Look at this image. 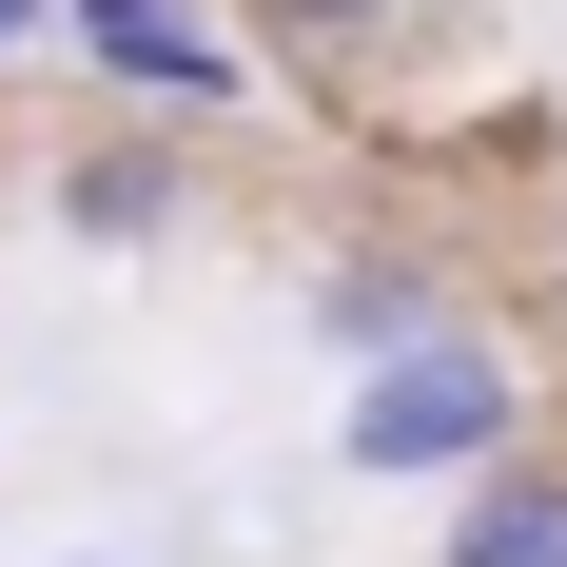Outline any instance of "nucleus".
<instances>
[{
    "label": "nucleus",
    "instance_id": "7",
    "mask_svg": "<svg viewBox=\"0 0 567 567\" xmlns=\"http://www.w3.org/2000/svg\"><path fill=\"white\" fill-rule=\"evenodd\" d=\"M20 59H59V0H0V79H20Z\"/></svg>",
    "mask_w": 567,
    "mask_h": 567
},
{
    "label": "nucleus",
    "instance_id": "6",
    "mask_svg": "<svg viewBox=\"0 0 567 567\" xmlns=\"http://www.w3.org/2000/svg\"><path fill=\"white\" fill-rule=\"evenodd\" d=\"M255 20V59H293V79H392V59H431L470 20V0H235Z\"/></svg>",
    "mask_w": 567,
    "mask_h": 567
},
{
    "label": "nucleus",
    "instance_id": "9",
    "mask_svg": "<svg viewBox=\"0 0 567 567\" xmlns=\"http://www.w3.org/2000/svg\"><path fill=\"white\" fill-rule=\"evenodd\" d=\"M548 333H567V255H548Z\"/></svg>",
    "mask_w": 567,
    "mask_h": 567
},
{
    "label": "nucleus",
    "instance_id": "5",
    "mask_svg": "<svg viewBox=\"0 0 567 567\" xmlns=\"http://www.w3.org/2000/svg\"><path fill=\"white\" fill-rule=\"evenodd\" d=\"M431 567H567V431H528V451H489L431 509Z\"/></svg>",
    "mask_w": 567,
    "mask_h": 567
},
{
    "label": "nucleus",
    "instance_id": "1",
    "mask_svg": "<svg viewBox=\"0 0 567 567\" xmlns=\"http://www.w3.org/2000/svg\"><path fill=\"white\" fill-rule=\"evenodd\" d=\"M528 431H548V372H528L509 313H451V333L333 372V470H352V489H411V509H451L470 470L528 451Z\"/></svg>",
    "mask_w": 567,
    "mask_h": 567
},
{
    "label": "nucleus",
    "instance_id": "8",
    "mask_svg": "<svg viewBox=\"0 0 567 567\" xmlns=\"http://www.w3.org/2000/svg\"><path fill=\"white\" fill-rule=\"evenodd\" d=\"M40 567H137V548H40Z\"/></svg>",
    "mask_w": 567,
    "mask_h": 567
},
{
    "label": "nucleus",
    "instance_id": "4",
    "mask_svg": "<svg viewBox=\"0 0 567 567\" xmlns=\"http://www.w3.org/2000/svg\"><path fill=\"white\" fill-rule=\"evenodd\" d=\"M470 313V275L431 255V235H392V216H352L313 275H293V333L333 352V372H372V352H411V333H451Z\"/></svg>",
    "mask_w": 567,
    "mask_h": 567
},
{
    "label": "nucleus",
    "instance_id": "2",
    "mask_svg": "<svg viewBox=\"0 0 567 567\" xmlns=\"http://www.w3.org/2000/svg\"><path fill=\"white\" fill-rule=\"evenodd\" d=\"M59 59L99 79V117H255V20L235 0H59Z\"/></svg>",
    "mask_w": 567,
    "mask_h": 567
},
{
    "label": "nucleus",
    "instance_id": "3",
    "mask_svg": "<svg viewBox=\"0 0 567 567\" xmlns=\"http://www.w3.org/2000/svg\"><path fill=\"white\" fill-rule=\"evenodd\" d=\"M40 216L79 255H176V235L216 216V157H196V117H99V137L40 157Z\"/></svg>",
    "mask_w": 567,
    "mask_h": 567
}]
</instances>
